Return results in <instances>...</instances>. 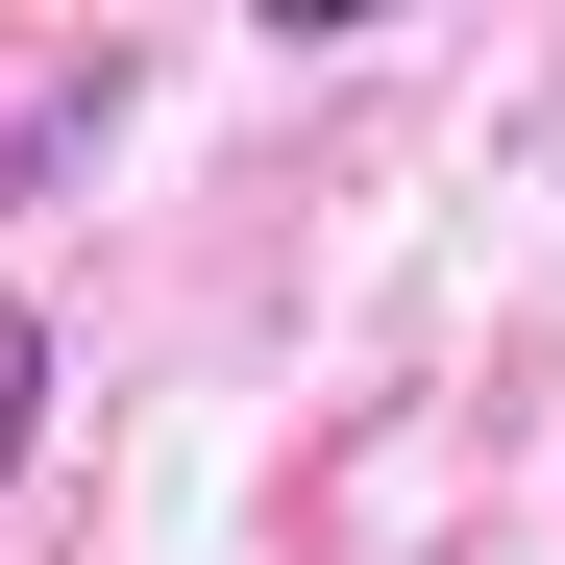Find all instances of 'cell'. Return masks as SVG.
Returning <instances> with one entry per match:
<instances>
[{"label":"cell","mask_w":565,"mask_h":565,"mask_svg":"<svg viewBox=\"0 0 565 565\" xmlns=\"http://www.w3.org/2000/svg\"><path fill=\"white\" fill-rule=\"evenodd\" d=\"M25 443H50V320L0 296V492H25Z\"/></svg>","instance_id":"1"}]
</instances>
